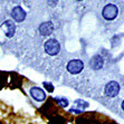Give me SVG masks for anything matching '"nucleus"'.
<instances>
[{"mask_svg":"<svg viewBox=\"0 0 124 124\" xmlns=\"http://www.w3.org/2000/svg\"><path fill=\"white\" fill-rule=\"evenodd\" d=\"M59 44L55 39H49L45 43V50L47 52V54L50 56H55L59 53Z\"/></svg>","mask_w":124,"mask_h":124,"instance_id":"1","label":"nucleus"},{"mask_svg":"<svg viewBox=\"0 0 124 124\" xmlns=\"http://www.w3.org/2000/svg\"><path fill=\"white\" fill-rule=\"evenodd\" d=\"M103 17L107 20H112L117 16V7L114 5H107L103 9Z\"/></svg>","mask_w":124,"mask_h":124,"instance_id":"2","label":"nucleus"},{"mask_svg":"<svg viewBox=\"0 0 124 124\" xmlns=\"http://www.w3.org/2000/svg\"><path fill=\"white\" fill-rule=\"evenodd\" d=\"M120 92V85L118 83L112 81L110 83H107V85L105 86V95L108 97H114L116 96Z\"/></svg>","mask_w":124,"mask_h":124,"instance_id":"3","label":"nucleus"},{"mask_svg":"<svg viewBox=\"0 0 124 124\" xmlns=\"http://www.w3.org/2000/svg\"><path fill=\"white\" fill-rule=\"evenodd\" d=\"M84 67V64L82 61L79 59H74V61H70L67 65V70L72 74H78L79 72H82V69Z\"/></svg>","mask_w":124,"mask_h":124,"instance_id":"4","label":"nucleus"},{"mask_svg":"<svg viewBox=\"0 0 124 124\" xmlns=\"http://www.w3.org/2000/svg\"><path fill=\"white\" fill-rule=\"evenodd\" d=\"M30 95L32 96V98H35L38 102H41L46 98L45 92L41 88H39V87H31L30 88Z\"/></svg>","mask_w":124,"mask_h":124,"instance_id":"5","label":"nucleus"},{"mask_svg":"<svg viewBox=\"0 0 124 124\" xmlns=\"http://www.w3.org/2000/svg\"><path fill=\"white\" fill-rule=\"evenodd\" d=\"M11 16L16 21H23L26 18V12L23 11L21 7H15L11 12Z\"/></svg>","mask_w":124,"mask_h":124,"instance_id":"6","label":"nucleus"},{"mask_svg":"<svg viewBox=\"0 0 124 124\" xmlns=\"http://www.w3.org/2000/svg\"><path fill=\"white\" fill-rule=\"evenodd\" d=\"M2 29L6 32L7 37H12L15 34V30H16V27H15V23L11 20H7L3 23L2 25Z\"/></svg>","mask_w":124,"mask_h":124,"instance_id":"7","label":"nucleus"},{"mask_svg":"<svg viewBox=\"0 0 124 124\" xmlns=\"http://www.w3.org/2000/svg\"><path fill=\"white\" fill-rule=\"evenodd\" d=\"M53 29H54V26L50 21H47V23H44L39 26V31L43 36H48L53 32Z\"/></svg>","mask_w":124,"mask_h":124,"instance_id":"8","label":"nucleus"},{"mask_svg":"<svg viewBox=\"0 0 124 124\" xmlns=\"http://www.w3.org/2000/svg\"><path fill=\"white\" fill-rule=\"evenodd\" d=\"M91 66H92L94 69H100L101 68V67L103 66V59H102V57H100V56H95V57L91 61Z\"/></svg>","mask_w":124,"mask_h":124,"instance_id":"9","label":"nucleus"},{"mask_svg":"<svg viewBox=\"0 0 124 124\" xmlns=\"http://www.w3.org/2000/svg\"><path fill=\"white\" fill-rule=\"evenodd\" d=\"M57 101L59 102L61 105H63V106H67V105H68V101L65 100V98H57Z\"/></svg>","mask_w":124,"mask_h":124,"instance_id":"10","label":"nucleus"},{"mask_svg":"<svg viewBox=\"0 0 124 124\" xmlns=\"http://www.w3.org/2000/svg\"><path fill=\"white\" fill-rule=\"evenodd\" d=\"M44 85H45V87L48 90V92H53V91H54V87H53V85L50 83H44Z\"/></svg>","mask_w":124,"mask_h":124,"instance_id":"11","label":"nucleus"},{"mask_svg":"<svg viewBox=\"0 0 124 124\" xmlns=\"http://www.w3.org/2000/svg\"><path fill=\"white\" fill-rule=\"evenodd\" d=\"M69 112H70V113H76V114H78V113H81V111H78V110H74V108H73V110H70Z\"/></svg>","mask_w":124,"mask_h":124,"instance_id":"12","label":"nucleus"},{"mask_svg":"<svg viewBox=\"0 0 124 124\" xmlns=\"http://www.w3.org/2000/svg\"><path fill=\"white\" fill-rule=\"evenodd\" d=\"M122 110L124 111V101H123V103H122Z\"/></svg>","mask_w":124,"mask_h":124,"instance_id":"13","label":"nucleus"},{"mask_svg":"<svg viewBox=\"0 0 124 124\" xmlns=\"http://www.w3.org/2000/svg\"><path fill=\"white\" fill-rule=\"evenodd\" d=\"M78 1H81V0H78Z\"/></svg>","mask_w":124,"mask_h":124,"instance_id":"14","label":"nucleus"}]
</instances>
